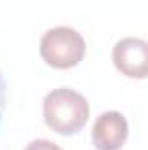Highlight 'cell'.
Listing matches in <instances>:
<instances>
[{
  "instance_id": "6da1fadb",
  "label": "cell",
  "mask_w": 148,
  "mask_h": 150,
  "mask_svg": "<svg viewBox=\"0 0 148 150\" xmlns=\"http://www.w3.org/2000/svg\"><path fill=\"white\" fill-rule=\"evenodd\" d=\"M44 120L58 134L72 136L89 120L87 100L70 87H58L44 98Z\"/></svg>"
},
{
  "instance_id": "7a4b0ae2",
  "label": "cell",
  "mask_w": 148,
  "mask_h": 150,
  "mask_svg": "<svg viewBox=\"0 0 148 150\" xmlns=\"http://www.w3.org/2000/svg\"><path fill=\"white\" fill-rule=\"evenodd\" d=\"M40 56L52 68H73L85 56V40L70 26L51 28L40 38Z\"/></svg>"
},
{
  "instance_id": "3957f363",
  "label": "cell",
  "mask_w": 148,
  "mask_h": 150,
  "mask_svg": "<svg viewBox=\"0 0 148 150\" xmlns=\"http://www.w3.org/2000/svg\"><path fill=\"white\" fill-rule=\"evenodd\" d=\"M111 59L115 68L129 79H147L148 44L138 37H125L113 47Z\"/></svg>"
},
{
  "instance_id": "277c9868",
  "label": "cell",
  "mask_w": 148,
  "mask_h": 150,
  "mask_svg": "<svg viewBox=\"0 0 148 150\" xmlns=\"http://www.w3.org/2000/svg\"><path fill=\"white\" fill-rule=\"evenodd\" d=\"M92 143L98 150H120L124 147L129 126L120 112H103L92 124Z\"/></svg>"
},
{
  "instance_id": "5b68a950",
  "label": "cell",
  "mask_w": 148,
  "mask_h": 150,
  "mask_svg": "<svg viewBox=\"0 0 148 150\" xmlns=\"http://www.w3.org/2000/svg\"><path fill=\"white\" fill-rule=\"evenodd\" d=\"M25 150H61L59 145H56L54 142L51 140H44V138H38V140H33L26 145Z\"/></svg>"
},
{
  "instance_id": "8992f818",
  "label": "cell",
  "mask_w": 148,
  "mask_h": 150,
  "mask_svg": "<svg viewBox=\"0 0 148 150\" xmlns=\"http://www.w3.org/2000/svg\"><path fill=\"white\" fill-rule=\"evenodd\" d=\"M4 108H5V82H4L2 74H0V119L4 115Z\"/></svg>"
}]
</instances>
